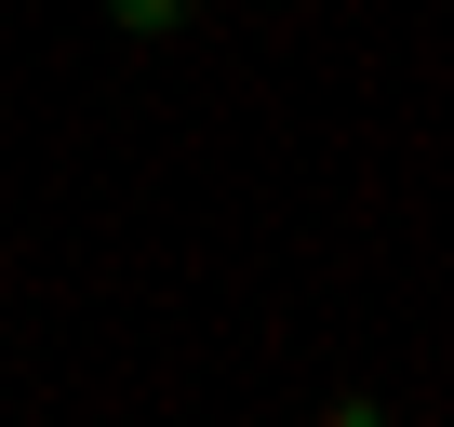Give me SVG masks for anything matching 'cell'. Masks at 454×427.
Listing matches in <instances>:
<instances>
[{
    "instance_id": "2",
    "label": "cell",
    "mask_w": 454,
    "mask_h": 427,
    "mask_svg": "<svg viewBox=\"0 0 454 427\" xmlns=\"http://www.w3.org/2000/svg\"><path fill=\"white\" fill-rule=\"evenodd\" d=\"M321 427H387V400H374V387H334V400H321Z\"/></svg>"
},
{
    "instance_id": "1",
    "label": "cell",
    "mask_w": 454,
    "mask_h": 427,
    "mask_svg": "<svg viewBox=\"0 0 454 427\" xmlns=\"http://www.w3.org/2000/svg\"><path fill=\"white\" fill-rule=\"evenodd\" d=\"M187 14H200V0H107V27H121V41H174Z\"/></svg>"
}]
</instances>
